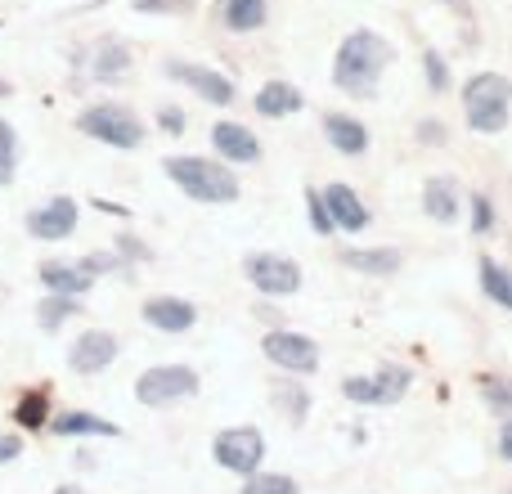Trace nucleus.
<instances>
[{"mask_svg":"<svg viewBox=\"0 0 512 494\" xmlns=\"http://www.w3.org/2000/svg\"><path fill=\"white\" fill-rule=\"evenodd\" d=\"M167 77L189 86L203 104L212 108H230L234 104V81L221 68H207V63H185V59H167Z\"/></svg>","mask_w":512,"mask_h":494,"instance_id":"11","label":"nucleus"},{"mask_svg":"<svg viewBox=\"0 0 512 494\" xmlns=\"http://www.w3.org/2000/svg\"><path fill=\"white\" fill-rule=\"evenodd\" d=\"M135 68V54L126 41H117V36H104V41L95 45V54H90V77L99 81V86H117V81H126Z\"/></svg>","mask_w":512,"mask_h":494,"instance_id":"18","label":"nucleus"},{"mask_svg":"<svg viewBox=\"0 0 512 494\" xmlns=\"http://www.w3.org/2000/svg\"><path fill=\"white\" fill-rule=\"evenodd\" d=\"M423 72H427V90H432V95L450 90V63H445V54L423 50Z\"/></svg>","mask_w":512,"mask_h":494,"instance_id":"29","label":"nucleus"},{"mask_svg":"<svg viewBox=\"0 0 512 494\" xmlns=\"http://www.w3.org/2000/svg\"><path fill=\"white\" fill-rule=\"evenodd\" d=\"M306 212H310V230H315V234H333V230H337L333 216H328V207H324V194H319V189H306Z\"/></svg>","mask_w":512,"mask_h":494,"instance_id":"31","label":"nucleus"},{"mask_svg":"<svg viewBox=\"0 0 512 494\" xmlns=\"http://www.w3.org/2000/svg\"><path fill=\"white\" fill-rule=\"evenodd\" d=\"M472 230H477V234L495 230V207H490L486 194H472Z\"/></svg>","mask_w":512,"mask_h":494,"instance_id":"33","label":"nucleus"},{"mask_svg":"<svg viewBox=\"0 0 512 494\" xmlns=\"http://www.w3.org/2000/svg\"><path fill=\"white\" fill-rule=\"evenodd\" d=\"M499 454L512 463V418H504V427H499Z\"/></svg>","mask_w":512,"mask_h":494,"instance_id":"37","label":"nucleus"},{"mask_svg":"<svg viewBox=\"0 0 512 494\" xmlns=\"http://www.w3.org/2000/svg\"><path fill=\"white\" fill-rule=\"evenodd\" d=\"M481 391H486V405L490 409H495V414H512V378H499V373H495V378H486V382H481Z\"/></svg>","mask_w":512,"mask_h":494,"instance_id":"30","label":"nucleus"},{"mask_svg":"<svg viewBox=\"0 0 512 494\" xmlns=\"http://www.w3.org/2000/svg\"><path fill=\"white\" fill-rule=\"evenodd\" d=\"M81 310V297H59V292H45L41 306H36V324L45 328V333H59L63 319H72Z\"/></svg>","mask_w":512,"mask_h":494,"instance_id":"25","label":"nucleus"},{"mask_svg":"<svg viewBox=\"0 0 512 494\" xmlns=\"http://www.w3.org/2000/svg\"><path fill=\"white\" fill-rule=\"evenodd\" d=\"M18 427H27V432H41V427H50V391H23V400H18L14 409Z\"/></svg>","mask_w":512,"mask_h":494,"instance_id":"26","label":"nucleus"},{"mask_svg":"<svg viewBox=\"0 0 512 494\" xmlns=\"http://www.w3.org/2000/svg\"><path fill=\"white\" fill-rule=\"evenodd\" d=\"M212 459L221 463L225 472L248 481L265 463V436L256 432V427H225V432H216V441H212Z\"/></svg>","mask_w":512,"mask_h":494,"instance_id":"7","label":"nucleus"},{"mask_svg":"<svg viewBox=\"0 0 512 494\" xmlns=\"http://www.w3.org/2000/svg\"><path fill=\"white\" fill-rule=\"evenodd\" d=\"M221 18L230 32H261L270 18V0H221Z\"/></svg>","mask_w":512,"mask_h":494,"instance_id":"23","label":"nucleus"},{"mask_svg":"<svg viewBox=\"0 0 512 494\" xmlns=\"http://www.w3.org/2000/svg\"><path fill=\"white\" fill-rule=\"evenodd\" d=\"M198 391H203V378H198V369H189V364H153V369H144L140 378H135V400L149 409L185 405Z\"/></svg>","mask_w":512,"mask_h":494,"instance_id":"5","label":"nucleus"},{"mask_svg":"<svg viewBox=\"0 0 512 494\" xmlns=\"http://www.w3.org/2000/svg\"><path fill=\"white\" fill-rule=\"evenodd\" d=\"M36 279H41L45 292H59V297H86L95 288V274H86L81 265H68V261H45L36 270Z\"/></svg>","mask_w":512,"mask_h":494,"instance_id":"20","label":"nucleus"},{"mask_svg":"<svg viewBox=\"0 0 512 494\" xmlns=\"http://www.w3.org/2000/svg\"><path fill=\"white\" fill-rule=\"evenodd\" d=\"M477 274H481V292H486V297L495 301V306L512 310V274L504 270V265H499L495 256H481Z\"/></svg>","mask_w":512,"mask_h":494,"instance_id":"24","label":"nucleus"},{"mask_svg":"<svg viewBox=\"0 0 512 494\" xmlns=\"http://www.w3.org/2000/svg\"><path fill=\"white\" fill-rule=\"evenodd\" d=\"M77 221H81L77 198L54 194V198H45L41 207H32V212L23 216V230L32 234V239H41V243H63V239L77 234Z\"/></svg>","mask_w":512,"mask_h":494,"instance_id":"10","label":"nucleus"},{"mask_svg":"<svg viewBox=\"0 0 512 494\" xmlns=\"http://www.w3.org/2000/svg\"><path fill=\"white\" fill-rule=\"evenodd\" d=\"M50 432L54 436H122V427L104 423V418L86 414V409H68V414L50 418Z\"/></svg>","mask_w":512,"mask_h":494,"instance_id":"22","label":"nucleus"},{"mask_svg":"<svg viewBox=\"0 0 512 494\" xmlns=\"http://www.w3.org/2000/svg\"><path fill=\"white\" fill-rule=\"evenodd\" d=\"M212 149H216V158L230 162V167H252V162H261V153H265L252 126L230 122V117L212 126Z\"/></svg>","mask_w":512,"mask_h":494,"instance_id":"13","label":"nucleus"},{"mask_svg":"<svg viewBox=\"0 0 512 494\" xmlns=\"http://www.w3.org/2000/svg\"><path fill=\"white\" fill-rule=\"evenodd\" d=\"M23 454V436H0V463H14Z\"/></svg>","mask_w":512,"mask_h":494,"instance_id":"36","label":"nucleus"},{"mask_svg":"<svg viewBox=\"0 0 512 494\" xmlns=\"http://www.w3.org/2000/svg\"><path fill=\"white\" fill-rule=\"evenodd\" d=\"M162 171H167V180L180 189L185 198H194V203H234V198L243 194L239 176L230 171V162L221 158H198V153H171L167 162H162Z\"/></svg>","mask_w":512,"mask_h":494,"instance_id":"2","label":"nucleus"},{"mask_svg":"<svg viewBox=\"0 0 512 494\" xmlns=\"http://www.w3.org/2000/svg\"><path fill=\"white\" fill-rule=\"evenodd\" d=\"M243 279L261 297H292V292H301V265L279 252H252L243 256Z\"/></svg>","mask_w":512,"mask_h":494,"instance_id":"8","label":"nucleus"},{"mask_svg":"<svg viewBox=\"0 0 512 494\" xmlns=\"http://www.w3.org/2000/svg\"><path fill=\"white\" fill-rule=\"evenodd\" d=\"M324 207H328V216H333V225L342 234H364L373 225V216H369V207L360 203V194H355L351 185H342V180H328L324 189Z\"/></svg>","mask_w":512,"mask_h":494,"instance_id":"15","label":"nucleus"},{"mask_svg":"<svg viewBox=\"0 0 512 494\" xmlns=\"http://www.w3.org/2000/svg\"><path fill=\"white\" fill-rule=\"evenodd\" d=\"M0 95H9V81H0Z\"/></svg>","mask_w":512,"mask_h":494,"instance_id":"40","label":"nucleus"},{"mask_svg":"<svg viewBox=\"0 0 512 494\" xmlns=\"http://www.w3.org/2000/svg\"><path fill=\"white\" fill-rule=\"evenodd\" d=\"M261 351L279 373L310 378V373L319 369V342L306 333H297V328H270V333L261 337Z\"/></svg>","mask_w":512,"mask_h":494,"instance_id":"6","label":"nucleus"},{"mask_svg":"<svg viewBox=\"0 0 512 494\" xmlns=\"http://www.w3.org/2000/svg\"><path fill=\"white\" fill-rule=\"evenodd\" d=\"M140 319L149 328H158V333H167V337H180V333H189V328L198 324V306L194 301H185V297H171V292H162V297H149L140 306Z\"/></svg>","mask_w":512,"mask_h":494,"instance_id":"14","label":"nucleus"},{"mask_svg":"<svg viewBox=\"0 0 512 494\" xmlns=\"http://www.w3.org/2000/svg\"><path fill=\"white\" fill-rule=\"evenodd\" d=\"M117 351H122V342H117L108 328H86V333H77V342L68 346V369L81 373V378H95V373H104L108 364L117 360Z\"/></svg>","mask_w":512,"mask_h":494,"instance_id":"12","label":"nucleus"},{"mask_svg":"<svg viewBox=\"0 0 512 494\" xmlns=\"http://www.w3.org/2000/svg\"><path fill=\"white\" fill-rule=\"evenodd\" d=\"M77 265H81L86 274H95V279H99V274L122 270V256H117V252H90V256H81Z\"/></svg>","mask_w":512,"mask_h":494,"instance_id":"32","label":"nucleus"},{"mask_svg":"<svg viewBox=\"0 0 512 494\" xmlns=\"http://www.w3.org/2000/svg\"><path fill=\"white\" fill-rule=\"evenodd\" d=\"M158 126H162V131H167V135H180V131H185V113H180V108H158Z\"/></svg>","mask_w":512,"mask_h":494,"instance_id":"35","label":"nucleus"},{"mask_svg":"<svg viewBox=\"0 0 512 494\" xmlns=\"http://www.w3.org/2000/svg\"><path fill=\"white\" fill-rule=\"evenodd\" d=\"M463 212V189L454 176H432L423 185V216L436 225H454Z\"/></svg>","mask_w":512,"mask_h":494,"instance_id":"19","label":"nucleus"},{"mask_svg":"<svg viewBox=\"0 0 512 494\" xmlns=\"http://www.w3.org/2000/svg\"><path fill=\"white\" fill-rule=\"evenodd\" d=\"M77 131L117 153H135L144 144V122L126 104H90L86 113H77Z\"/></svg>","mask_w":512,"mask_h":494,"instance_id":"4","label":"nucleus"},{"mask_svg":"<svg viewBox=\"0 0 512 494\" xmlns=\"http://www.w3.org/2000/svg\"><path fill=\"white\" fill-rule=\"evenodd\" d=\"M391 54L396 50H391V41L382 32L355 27V32L342 36V45H337V54H333V86L351 99L378 95V81H382V72H387Z\"/></svg>","mask_w":512,"mask_h":494,"instance_id":"1","label":"nucleus"},{"mask_svg":"<svg viewBox=\"0 0 512 494\" xmlns=\"http://www.w3.org/2000/svg\"><path fill=\"white\" fill-rule=\"evenodd\" d=\"M14 171H18V131L9 117H0V189L14 185Z\"/></svg>","mask_w":512,"mask_h":494,"instance_id":"27","label":"nucleus"},{"mask_svg":"<svg viewBox=\"0 0 512 494\" xmlns=\"http://www.w3.org/2000/svg\"><path fill=\"white\" fill-rule=\"evenodd\" d=\"M409 387H414V373L400 369V364H382L369 378H346L342 396L355 400V405H400Z\"/></svg>","mask_w":512,"mask_h":494,"instance_id":"9","label":"nucleus"},{"mask_svg":"<svg viewBox=\"0 0 512 494\" xmlns=\"http://www.w3.org/2000/svg\"><path fill=\"white\" fill-rule=\"evenodd\" d=\"M243 494H301V486L283 472H256V477L243 481Z\"/></svg>","mask_w":512,"mask_h":494,"instance_id":"28","label":"nucleus"},{"mask_svg":"<svg viewBox=\"0 0 512 494\" xmlns=\"http://www.w3.org/2000/svg\"><path fill=\"white\" fill-rule=\"evenodd\" d=\"M342 261L351 265V270H364V274H396L400 261H405V252L400 247H346Z\"/></svg>","mask_w":512,"mask_h":494,"instance_id":"21","label":"nucleus"},{"mask_svg":"<svg viewBox=\"0 0 512 494\" xmlns=\"http://www.w3.org/2000/svg\"><path fill=\"white\" fill-rule=\"evenodd\" d=\"M324 140H328V149H337L342 158H364L369 144H373V135H369V126H364L360 117L324 113Z\"/></svg>","mask_w":512,"mask_h":494,"instance_id":"17","label":"nucleus"},{"mask_svg":"<svg viewBox=\"0 0 512 494\" xmlns=\"http://www.w3.org/2000/svg\"><path fill=\"white\" fill-rule=\"evenodd\" d=\"M463 117L477 135H504L512 122V81L504 72H472L463 81Z\"/></svg>","mask_w":512,"mask_h":494,"instance_id":"3","label":"nucleus"},{"mask_svg":"<svg viewBox=\"0 0 512 494\" xmlns=\"http://www.w3.org/2000/svg\"><path fill=\"white\" fill-rule=\"evenodd\" d=\"M279 400H283V409L292 414V423H306V391H279Z\"/></svg>","mask_w":512,"mask_h":494,"instance_id":"34","label":"nucleus"},{"mask_svg":"<svg viewBox=\"0 0 512 494\" xmlns=\"http://www.w3.org/2000/svg\"><path fill=\"white\" fill-rule=\"evenodd\" d=\"M252 108H256L261 117H270V122H283V117H297L301 108H306V95H301L292 81L270 77V81H261V86H256Z\"/></svg>","mask_w":512,"mask_h":494,"instance_id":"16","label":"nucleus"},{"mask_svg":"<svg viewBox=\"0 0 512 494\" xmlns=\"http://www.w3.org/2000/svg\"><path fill=\"white\" fill-rule=\"evenodd\" d=\"M418 135H423V140H445V126L441 122H436V126L423 122V126H418Z\"/></svg>","mask_w":512,"mask_h":494,"instance_id":"38","label":"nucleus"},{"mask_svg":"<svg viewBox=\"0 0 512 494\" xmlns=\"http://www.w3.org/2000/svg\"><path fill=\"white\" fill-rule=\"evenodd\" d=\"M50 494H86V490H81V486H54Z\"/></svg>","mask_w":512,"mask_h":494,"instance_id":"39","label":"nucleus"}]
</instances>
